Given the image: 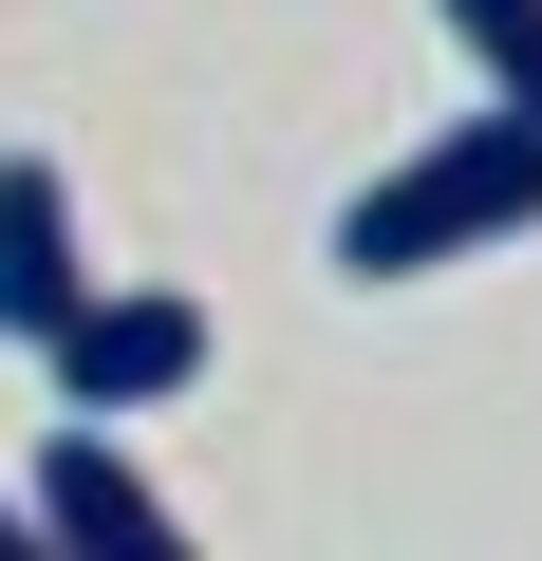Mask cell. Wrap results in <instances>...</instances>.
Segmentation results:
<instances>
[{"label":"cell","mask_w":542,"mask_h":561,"mask_svg":"<svg viewBox=\"0 0 542 561\" xmlns=\"http://www.w3.org/2000/svg\"><path fill=\"white\" fill-rule=\"evenodd\" d=\"M20 505H38V542H113V561H169V542H187V505L113 449V412H57V449H38Z\"/></svg>","instance_id":"3"},{"label":"cell","mask_w":542,"mask_h":561,"mask_svg":"<svg viewBox=\"0 0 542 561\" xmlns=\"http://www.w3.org/2000/svg\"><path fill=\"white\" fill-rule=\"evenodd\" d=\"M94 300V243H76V187H57V150H0V337H57Z\"/></svg>","instance_id":"4"},{"label":"cell","mask_w":542,"mask_h":561,"mask_svg":"<svg viewBox=\"0 0 542 561\" xmlns=\"http://www.w3.org/2000/svg\"><path fill=\"white\" fill-rule=\"evenodd\" d=\"M0 561H38V505H20V486H0Z\"/></svg>","instance_id":"6"},{"label":"cell","mask_w":542,"mask_h":561,"mask_svg":"<svg viewBox=\"0 0 542 561\" xmlns=\"http://www.w3.org/2000/svg\"><path fill=\"white\" fill-rule=\"evenodd\" d=\"M430 20H449V57H468L505 113H542V0H430Z\"/></svg>","instance_id":"5"},{"label":"cell","mask_w":542,"mask_h":561,"mask_svg":"<svg viewBox=\"0 0 542 561\" xmlns=\"http://www.w3.org/2000/svg\"><path fill=\"white\" fill-rule=\"evenodd\" d=\"M38 375H57V412H169V393H206V300L187 280H94V300L38 337Z\"/></svg>","instance_id":"2"},{"label":"cell","mask_w":542,"mask_h":561,"mask_svg":"<svg viewBox=\"0 0 542 561\" xmlns=\"http://www.w3.org/2000/svg\"><path fill=\"white\" fill-rule=\"evenodd\" d=\"M542 225V113H468L430 150H393L356 206H337V280H449V262H505Z\"/></svg>","instance_id":"1"}]
</instances>
